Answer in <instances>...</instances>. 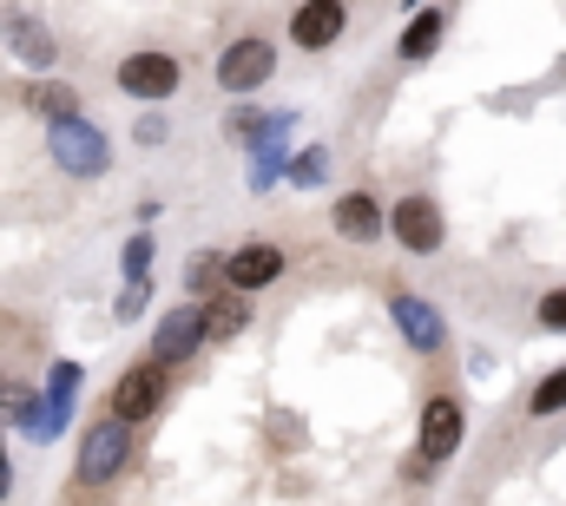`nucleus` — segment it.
<instances>
[{
	"label": "nucleus",
	"mask_w": 566,
	"mask_h": 506,
	"mask_svg": "<svg viewBox=\"0 0 566 506\" xmlns=\"http://www.w3.org/2000/svg\"><path fill=\"white\" fill-rule=\"evenodd\" d=\"M133 467V421H119L106 408V421H93L80 434V487H106Z\"/></svg>",
	"instance_id": "f257e3e1"
},
{
	"label": "nucleus",
	"mask_w": 566,
	"mask_h": 506,
	"mask_svg": "<svg viewBox=\"0 0 566 506\" xmlns=\"http://www.w3.org/2000/svg\"><path fill=\"white\" fill-rule=\"evenodd\" d=\"M46 151H53V165H60L66 178H99V171L113 165V145H106V131L86 126L80 113H66V119H46Z\"/></svg>",
	"instance_id": "f03ea898"
},
{
	"label": "nucleus",
	"mask_w": 566,
	"mask_h": 506,
	"mask_svg": "<svg viewBox=\"0 0 566 506\" xmlns=\"http://www.w3.org/2000/svg\"><path fill=\"white\" fill-rule=\"evenodd\" d=\"M271 73H277V46L264 40V33H244V40H231L224 53H218V86L224 93H264L271 86Z\"/></svg>",
	"instance_id": "7ed1b4c3"
},
{
	"label": "nucleus",
	"mask_w": 566,
	"mask_h": 506,
	"mask_svg": "<svg viewBox=\"0 0 566 506\" xmlns=\"http://www.w3.org/2000/svg\"><path fill=\"white\" fill-rule=\"evenodd\" d=\"M389 238H396L409 256H434L441 244H448V218H441V204H434V198L409 191V198H396V204H389Z\"/></svg>",
	"instance_id": "20e7f679"
},
{
	"label": "nucleus",
	"mask_w": 566,
	"mask_h": 506,
	"mask_svg": "<svg viewBox=\"0 0 566 506\" xmlns=\"http://www.w3.org/2000/svg\"><path fill=\"white\" fill-rule=\"evenodd\" d=\"M165 394H171V369L145 356V362H133L126 376L113 381V401H106V408H113L119 421H133V428H139V421H151V414L165 408Z\"/></svg>",
	"instance_id": "39448f33"
},
{
	"label": "nucleus",
	"mask_w": 566,
	"mask_h": 506,
	"mask_svg": "<svg viewBox=\"0 0 566 506\" xmlns=\"http://www.w3.org/2000/svg\"><path fill=\"white\" fill-rule=\"evenodd\" d=\"M119 93L126 99H171L178 93V60L158 53V46H139L119 60Z\"/></svg>",
	"instance_id": "423d86ee"
},
{
	"label": "nucleus",
	"mask_w": 566,
	"mask_h": 506,
	"mask_svg": "<svg viewBox=\"0 0 566 506\" xmlns=\"http://www.w3.org/2000/svg\"><path fill=\"white\" fill-rule=\"evenodd\" d=\"M205 349V296H191L185 309H171L165 323H158V336H151V362H191Z\"/></svg>",
	"instance_id": "0eeeda50"
},
{
	"label": "nucleus",
	"mask_w": 566,
	"mask_h": 506,
	"mask_svg": "<svg viewBox=\"0 0 566 506\" xmlns=\"http://www.w3.org/2000/svg\"><path fill=\"white\" fill-rule=\"evenodd\" d=\"M283 270H290V256H283V244H271V238H251V244H238V251L224 256V283L231 289H271Z\"/></svg>",
	"instance_id": "6e6552de"
},
{
	"label": "nucleus",
	"mask_w": 566,
	"mask_h": 506,
	"mask_svg": "<svg viewBox=\"0 0 566 506\" xmlns=\"http://www.w3.org/2000/svg\"><path fill=\"white\" fill-rule=\"evenodd\" d=\"M461 434H468L461 401H454V394H428V408H422V461L428 467L454 461V454H461Z\"/></svg>",
	"instance_id": "1a4fd4ad"
},
{
	"label": "nucleus",
	"mask_w": 566,
	"mask_h": 506,
	"mask_svg": "<svg viewBox=\"0 0 566 506\" xmlns=\"http://www.w3.org/2000/svg\"><path fill=\"white\" fill-rule=\"evenodd\" d=\"M389 316H396V329H402V342H409L416 356H441V349H448V323L434 316V303L396 289V296H389Z\"/></svg>",
	"instance_id": "9d476101"
},
{
	"label": "nucleus",
	"mask_w": 566,
	"mask_h": 506,
	"mask_svg": "<svg viewBox=\"0 0 566 506\" xmlns=\"http://www.w3.org/2000/svg\"><path fill=\"white\" fill-rule=\"evenodd\" d=\"M329 224H336L343 244H376V238L389 231V211H382L376 191H343V198L329 204Z\"/></svg>",
	"instance_id": "9b49d317"
},
{
	"label": "nucleus",
	"mask_w": 566,
	"mask_h": 506,
	"mask_svg": "<svg viewBox=\"0 0 566 506\" xmlns=\"http://www.w3.org/2000/svg\"><path fill=\"white\" fill-rule=\"evenodd\" d=\"M343 27H349V7H343V0H303V7L290 13V40H296L303 53L336 46V40H343Z\"/></svg>",
	"instance_id": "f8f14e48"
},
{
	"label": "nucleus",
	"mask_w": 566,
	"mask_h": 506,
	"mask_svg": "<svg viewBox=\"0 0 566 506\" xmlns=\"http://www.w3.org/2000/svg\"><path fill=\"white\" fill-rule=\"evenodd\" d=\"M7 46L33 66V73H46L53 60H60V46H53V33L40 27V20H27V13H7Z\"/></svg>",
	"instance_id": "ddd939ff"
},
{
	"label": "nucleus",
	"mask_w": 566,
	"mask_h": 506,
	"mask_svg": "<svg viewBox=\"0 0 566 506\" xmlns=\"http://www.w3.org/2000/svg\"><path fill=\"white\" fill-rule=\"evenodd\" d=\"M251 309H244V289H224V296H205V342H231L244 336Z\"/></svg>",
	"instance_id": "4468645a"
},
{
	"label": "nucleus",
	"mask_w": 566,
	"mask_h": 506,
	"mask_svg": "<svg viewBox=\"0 0 566 506\" xmlns=\"http://www.w3.org/2000/svg\"><path fill=\"white\" fill-rule=\"evenodd\" d=\"M441 27H448V20H441L434 7H422V13H409V27H402V40H396V53H402L409 66H416V60H428V53L441 46Z\"/></svg>",
	"instance_id": "2eb2a0df"
},
{
	"label": "nucleus",
	"mask_w": 566,
	"mask_h": 506,
	"mask_svg": "<svg viewBox=\"0 0 566 506\" xmlns=\"http://www.w3.org/2000/svg\"><path fill=\"white\" fill-rule=\"evenodd\" d=\"M20 99H27L40 119H66V113H80V93H73L66 80H40V86H27Z\"/></svg>",
	"instance_id": "dca6fc26"
},
{
	"label": "nucleus",
	"mask_w": 566,
	"mask_h": 506,
	"mask_svg": "<svg viewBox=\"0 0 566 506\" xmlns=\"http://www.w3.org/2000/svg\"><path fill=\"white\" fill-rule=\"evenodd\" d=\"M560 408H566V362L547 369V376L534 381V394H527V414H534V421H547V414H560Z\"/></svg>",
	"instance_id": "f3484780"
},
{
	"label": "nucleus",
	"mask_w": 566,
	"mask_h": 506,
	"mask_svg": "<svg viewBox=\"0 0 566 506\" xmlns=\"http://www.w3.org/2000/svg\"><path fill=\"white\" fill-rule=\"evenodd\" d=\"M185 289H191V296H218V289H231V283H224V256L205 251L191 270H185Z\"/></svg>",
	"instance_id": "a211bd4d"
},
{
	"label": "nucleus",
	"mask_w": 566,
	"mask_h": 506,
	"mask_svg": "<svg viewBox=\"0 0 566 506\" xmlns=\"http://www.w3.org/2000/svg\"><path fill=\"white\" fill-rule=\"evenodd\" d=\"M323 171H329V158H323V151H316V145H310V151H296V158H290V178H296V185H323Z\"/></svg>",
	"instance_id": "6ab92c4d"
},
{
	"label": "nucleus",
	"mask_w": 566,
	"mask_h": 506,
	"mask_svg": "<svg viewBox=\"0 0 566 506\" xmlns=\"http://www.w3.org/2000/svg\"><path fill=\"white\" fill-rule=\"evenodd\" d=\"M541 329L566 336V289H547V296H541Z\"/></svg>",
	"instance_id": "aec40b11"
},
{
	"label": "nucleus",
	"mask_w": 566,
	"mask_h": 506,
	"mask_svg": "<svg viewBox=\"0 0 566 506\" xmlns=\"http://www.w3.org/2000/svg\"><path fill=\"white\" fill-rule=\"evenodd\" d=\"M126 276H151V238H133V244H126Z\"/></svg>",
	"instance_id": "412c9836"
},
{
	"label": "nucleus",
	"mask_w": 566,
	"mask_h": 506,
	"mask_svg": "<svg viewBox=\"0 0 566 506\" xmlns=\"http://www.w3.org/2000/svg\"><path fill=\"white\" fill-rule=\"evenodd\" d=\"M139 145H165V119H139Z\"/></svg>",
	"instance_id": "4be33fe9"
},
{
	"label": "nucleus",
	"mask_w": 566,
	"mask_h": 506,
	"mask_svg": "<svg viewBox=\"0 0 566 506\" xmlns=\"http://www.w3.org/2000/svg\"><path fill=\"white\" fill-rule=\"evenodd\" d=\"M0 494H7V441H0Z\"/></svg>",
	"instance_id": "5701e85b"
},
{
	"label": "nucleus",
	"mask_w": 566,
	"mask_h": 506,
	"mask_svg": "<svg viewBox=\"0 0 566 506\" xmlns=\"http://www.w3.org/2000/svg\"><path fill=\"white\" fill-rule=\"evenodd\" d=\"M0 388H7V381H0Z\"/></svg>",
	"instance_id": "b1692460"
}]
</instances>
